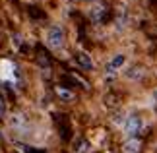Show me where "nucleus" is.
I'll return each instance as SVG.
<instances>
[{"label": "nucleus", "mask_w": 157, "mask_h": 153, "mask_svg": "<svg viewBox=\"0 0 157 153\" xmlns=\"http://www.w3.org/2000/svg\"><path fill=\"white\" fill-rule=\"evenodd\" d=\"M45 43H47L49 48H52V51L62 48L64 47V29L60 25H51L45 31Z\"/></svg>", "instance_id": "f257e3e1"}, {"label": "nucleus", "mask_w": 157, "mask_h": 153, "mask_svg": "<svg viewBox=\"0 0 157 153\" xmlns=\"http://www.w3.org/2000/svg\"><path fill=\"white\" fill-rule=\"evenodd\" d=\"M0 79L6 83V85H14L17 83V76H16V66L12 60H6L2 58L0 60Z\"/></svg>", "instance_id": "f03ea898"}, {"label": "nucleus", "mask_w": 157, "mask_h": 153, "mask_svg": "<svg viewBox=\"0 0 157 153\" xmlns=\"http://www.w3.org/2000/svg\"><path fill=\"white\" fill-rule=\"evenodd\" d=\"M142 126H144V120H142V116H138V114H130L128 118L124 120V124H122V130H124V134H126V136L134 138L136 134H140Z\"/></svg>", "instance_id": "7ed1b4c3"}, {"label": "nucleus", "mask_w": 157, "mask_h": 153, "mask_svg": "<svg viewBox=\"0 0 157 153\" xmlns=\"http://www.w3.org/2000/svg\"><path fill=\"white\" fill-rule=\"evenodd\" d=\"M124 64H126V56H124V54H114V56L109 60V64L105 66V72H107V74H114V72H118Z\"/></svg>", "instance_id": "20e7f679"}, {"label": "nucleus", "mask_w": 157, "mask_h": 153, "mask_svg": "<svg viewBox=\"0 0 157 153\" xmlns=\"http://www.w3.org/2000/svg\"><path fill=\"white\" fill-rule=\"evenodd\" d=\"M140 147H142V142L138 138H132L122 145V153H140Z\"/></svg>", "instance_id": "39448f33"}, {"label": "nucleus", "mask_w": 157, "mask_h": 153, "mask_svg": "<svg viewBox=\"0 0 157 153\" xmlns=\"http://www.w3.org/2000/svg\"><path fill=\"white\" fill-rule=\"evenodd\" d=\"M78 62H80L86 70H91L93 68V60L89 58V54H86V52H80V54H78Z\"/></svg>", "instance_id": "423d86ee"}, {"label": "nucleus", "mask_w": 157, "mask_h": 153, "mask_svg": "<svg viewBox=\"0 0 157 153\" xmlns=\"http://www.w3.org/2000/svg\"><path fill=\"white\" fill-rule=\"evenodd\" d=\"M56 93L62 97V99H66V101H72V99H74V93H70V91H66L62 87H56Z\"/></svg>", "instance_id": "0eeeda50"}, {"label": "nucleus", "mask_w": 157, "mask_h": 153, "mask_svg": "<svg viewBox=\"0 0 157 153\" xmlns=\"http://www.w3.org/2000/svg\"><path fill=\"white\" fill-rule=\"evenodd\" d=\"M6 111V99H4V93H2V89H0V116L4 114Z\"/></svg>", "instance_id": "6e6552de"}, {"label": "nucleus", "mask_w": 157, "mask_h": 153, "mask_svg": "<svg viewBox=\"0 0 157 153\" xmlns=\"http://www.w3.org/2000/svg\"><path fill=\"white\" fill-rule=\"evenodd\" d=\"M20 153H35V151H29L27 147H21V149H20Z\"/></svg>", "instance_id": "1a4fd4ad"}]
</instances>
